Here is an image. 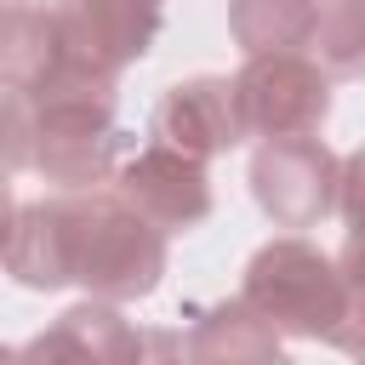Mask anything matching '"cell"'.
Masks as SVG:
<instances>
[{
  "label": "cell",
  "mask_w": 365,
  "mask_h": 365,
  "mask_svg": "<svg viewBox=\"0 0 365 365\" xmlns=\"http://www.w3.org/2000/svg\"><path fill=\"white\" fill-rule=\"evenodd\" d=\"M0 262L34 291L86 285L103 302H131L165 274V228H154L120 188H63L11 217Z\"/></svg>",
  "instance_id": "obj_1"
},
{
  "label": "cell",
  "mask_w": 365,
  "mask_h": 365,
  "mask_svg": "<svg viewBox=\"0 0 365 365\" xmlns=\"http://www.w3.org/2000/svg\"><path fill=\"white\" fill-rule=\"evenodd\" d=\"M240 297L285 336H325L336 342L342 319H348V279L336 268V257H325L319 245H308L302 234L268 240L240 279Z\"/></svg>",
  "instance_id": "obj_2"
},
{
  "label": "cell",
  "mask_w": 365,
  "mask_h": 365,
  "mask_svg": "<svg viewBox=\"0 0 365 365\" xmlns=\"http://www.w3.org/2000/svg\"><path fill=\"white\" fill-rule=\"evenodd\" d=\"M234 108L245 137L319 131L331 114V80L302 51H251L234 74Z\"/></svg>",
  "instance_id": "obj_3"
},
{
  "label": "cell",
  "mask_w": 365,
  "mask_h": 365,
  "mask_svg": "<svg viewBox=\"0 0 365 365\" xmlns=\"http://www.w3.org/2000/svg\"><path fill=\"white\" fill-rule=\"evenodd\" d=\"M336 171L342 160L319 143V131L268 137L251 160V194L279 228H314L336 211Z\"/></svg>",
  "instance_id": "obj_4"
},
{
  "label": "cell",
  "mask_w": 365,
  "mask_h": 365,
  "mask_svg": "<svg viewBox=\"0 0 365 365\" xmlns=\"http://www.w3.org/2000/svg\"><path fill=\"white\" fill-rule=\"evenodd\" d=\"M114 188L165 234H188L211 217V182H205V160L177 154L165 143H143L137 154H125L114 165Z\"/></svg>",
  "instance_id": "obj_5"
},
{
  "label": "cell",
  "mask_w": 365,
  "mask_h": 365,
  "mask_svg": "<svg viewBox=\"0 0 365 365\" xmlns=\"http://www.w3.org/2000/svg\"><path fill=\"white\" fill-rule=\"evenodd\" d=\"M148 137L177 148V154H194V160H211L234 143H245L240 131V108H234V80L222 74H194L182 86H171L154 114H148Z\"/></svg>",
  "instance_id": "obj_6"
},
{
  "label": "cell",
  "mask_w": 365,
  "mask_h": 365,
  "mask_svg": "<svg viewBox=\"0 0 365 365\" xmlns=\"http://www.w3.org/2000/svg\"><path fill=\"white\" fill-rule=\"evenodd\" d=\"M57 23H63V40L74 57L120 74L125 63H137L154 46L160 0H63Z\"/></svg>",
  "instance_id": "obj_7"
},
{
  "label": "cell",
  "mask_w": 365,
  "mask_h": 365,
  "mask_svg": "<svg viewBox=\"0 0 365 365\" xmlns=\"http://www.w3.org/2000/svg\"><path fill=\"white\" fill-rule=\"evenodd\" d=\"M23 354H34V359H137L143 354V336L120 319V308L114 302H80V308H68L51 331H40Z\"/></svg>",
  "instance_id": "obj_8"
},
{
  "label": "cell",
  "mask_w": 365,
  "mask_h": 365,
  "mask_svg": "<svg viewBox=\"0 0 365 365\" xmlns=\"http://www.w3.org/2000/svg\"><path fill=\"white\" fill-rule=\"evenodd\" d=\"M182 354L194 359H279V331L245 302V297H228V302H211L194 314V336L182 342Z\"/></svg>",
  "instance_id": "obj_9"
},
{
  "label": "cell",
  "mask_w": 365,
  "mask_h": 365,
  "mask_svg": "<svg viewBox=\"0 0 365 365\" xmlns=\"http://www.w3.org/2000/svg\"><path fill=\"white\" fill-rule=\"evenodd\" d=\"M302 57L325 80H359L365 74V0H314V29L302 40Z\"/></svg>",
  "instance_id": "obj_10"
},
{
  "label": "cell",
  "mask_w": 365,
  "mask_h": 365,
  "mask_svg": "<svg viewBox=\"0 0 365 365\" xmlns=\"http://www.w3.org/2000/svg\"><path fill=\"white\" fill-rule=\"evenodd\" d=\"M234 40L251 51H302L314 29V0H234L228 6Z\"/></svg>",
  "instance_id": "obj_11"
},
{
  "label": "cell",
  "mask_w": 365,
  "mask_h": 365,
  "mask_svg": "<svg viewBox=\"0 0 365 365\" xmlns=\"http://www.w3.org/2000/svg\"><path fill=\"white\" fill-rule=\"evenodd\" d=\"M336 211L348 217V240L336 251V268L354 297H365V148H354L336 171Z\"/></svg>",
  "instance_id": "obj_12"
},
{
  "label": "cell",
  "mask_w": 365,
  "mask_h": 365,
  "mask_svg": "<svg viewBox=\"0 0 365 365\" xmlns=\"http://www.w3.org/2000/svg\"><path fill=\"white\" fill-rule=\"evenodd\" d=\"M11 217H17V205H11V188H6V171H0V257H6V240H11Z\"/></svg>",
  "instance_id": "obj_13"
}]
</instances>
